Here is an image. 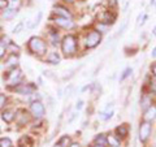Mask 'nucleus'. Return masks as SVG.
<instances>
[{
  "label": "nucleus",
  "instance_id": "1",
  "mask_svg": "<svg viewBox=\"0 0 156 147\" xmlns=\"http://www.w3.org/2000/svg\"><path fill=\"white\" fill-rule=\"evenodd\" d=\"M81 51V43H80V35L74 33H66L62 35L61 43H60V53L66 59H73L78 56Z\"/></svg>",
  "mask_w": 156,
  "mask_h": 147
},
{
  "label": "nucleus",
  "instance_id": "2",
  "mask_svg": "<svg viewBox=\"0 0 156 147\" xmlns=\"http://www.w3.org/2000/svg\"><path fill=\"white\" fill-rule=\"evenodd\" d=\"M26 50L30 55L35 56L37 59H44V56L50 51V46H48L46 38L41 35H33L26 42Z\"/></svg>",
  "mask_w": 156,
  "mask_h": 147
},
{
  "label": "nucleus",
  "instance_id": "3",
  "mask_svg": "<svg viewBox=\"0 0 156 147\" xmlns=\"http://www.w3.org/2000/svg\"><path fill=\"white\" fill-rule=\"evenodd\" d=\"M103 41V34L99 33L98 30H95L94 27L86 30L82 35L80 37V43L83 50H94Z\"/></svg>",
  "mask_w": 156,
  "mask_h": 147
},
{
  "label": "nucleus",
  "instance_id": "4",
  "mask_svg": "<svg viewBox=\"0 0 156 147\" xmlns=\"http://www.w3.org/2000/svg\"><path fill=\"white\" fill-rule=\"evenodd\" d=\"M4 80H5V87L7 90L11 91L13 87H16L21 82L25 81V74H23L22 69L20 66L13 68V69H8L4 72Z\"/></svg>",
  "mask_w": 156,
  "mask_h": 147
},
{
  "label": "nucleus",
  "instance_id": "5",
  "mask_svg": "<svg viewBox=\"0 0 156 147\" xmlns=\"http://www.w3.org/2000/svg\"><path fill=\"white\" fill-rule=\"evenodd\" d=\"M50 21L52 25H55L58 30H64V31H73L77 27V23L73 18H65V17H58L51 14Z\"/></svg>",
  "mask_w": 156,
  "mask_h": 147
},
{
  "label": "nucleus",
  "instance_id": "6",
  "mask_svg": "<svg viewBox=\"0 0 156 147\" xmlns=\"http://www.w3.org/2000/svg\"><path fill=\"white\" fill-rule=\"evenodd\" d=\"M61 39H62V35H61L60 30H58L55 25L50 23V25L47 26V37H46V41L48 43V46L52 47V48L60 47Z\"/></svg>",
  "mask_w": 156,
  "mask_h": 147
},
{
  "label": "nucleus",
  "instance_id": "7",
  "mask_svg": "<svg viewBox=\"0 0 156 147\" xmlns=\"http://www.w3.org/2000/svg\"><path fill=\"white\" fill-rule=\"evenodd\" d=\"M12 92H14V94H18V95H22V96H29L34 94L35 91H38V85L34 82H26L23 81L21 82L20 85H17L16 87H13V89L11 90Z\"/></svg>",
  "mask_w": 156,
  "mask_h": 147
},
{
  "label": "nucleus",
  "instance_id": "8",
  "mask_svg": "<svg viewBox=\"0 0 156 147\" xmlns=\"http://www.w3.org/2000/svg\"><path fill=\"white\" fill-rule=\"evenodd\" d=\"M152 135V122L140 120L139 126H138V139L140 143H147L148 139Z\"/></svg>",
  "mask_w": 156,
  "mask_h": 147
},
{
  "label": "nucleus",
  "instance_id": "9",
  "mask_svg": "<svg viewBox=\"0 0 156 147\" xmlns=\"http://www.w3.org/2000/svg\"><path fill=\"white\" fill-rule=\"evenodd\" d=\"M33 121V117L30 115V111H29V108H23V107H21V108H17L16 109V119H14V122H16V125L18 126V128H25V126L30 125Z\"/></svg>",
  "mask_w": 156,
  "mask_h": 147
},
{
  "label": "nucleus",
  "instance_id": "10",
  "mask_svg": "<svg viewBox=\"0 0 156 147\" xmlns=\"http://www.w3.org/2000/svg\"><path fill=\"white\" fill-rule=\"evenodd\" d=\"M29 111L33 120H43L46 116V106L43 100H35L29 103Z\"/></svg>",
  "mask_w": 156,
  "mask_h": 147
},
{
  "label": "nucleus",
  "instance_id": "11",
  "mask_svg": "<svg viewBox=\"0 0 156 147\" xmlns=\"http://www.w3.org/2000/svg\"><path fill=\"white\" fill-rule=\"evenodd\" d=\"M96 21L107 23V25H115V22L117 21V12L116 11H111V9L104 8L103 11H100L96 14Z\"/></svg>",
  "mask_w": 156,
  "mask_h": 147
},
{
  "label": "nucleus",
  "instance_id": "12",
  "mask_svg": "<svg viewBox=\"0 0 156 147\" xmlns=\"http://www.w3.org/2000/svg\"><path fill=\"white\" fill-rule=\"evenodd\" d=\"M52 14L58 17H65V18H73L74 20V13L70 9V7L65 5L62 3H56L52 7Z\"/></svg>",
  "mask_w": 156,
  "mask_h": 147
},
{
  "label": "nucleus",
  "instance_id": "13",
  "mask_svg": "<svg viewBox=\"0 0 156 147\" xmlns=\"http://www.w3.org/2000/svg\"><path fill=\"white\" fill-rule=\"evenodd\" d=\"M4 66H5V70L20 66V55H17V53H8L4 57Z\"/></svg>",
  "mask_w": 156,
  "mask_h": 147
},
{
  "label": "nucleus",
  "instance_id": "14",
  "mask_svg": "<svg viewBox=\"0 0 156 147\" xmlns=\"http://www.w3.org/2000/svg\"><path fill=\"white\" fill-rule=\"evenodd\" d=\"M16 109L17 108H13V107H7V108H4L2 111V120L5 122V124L8 125H11L14 122V119H16Z\"/></svg>",
  "mask_w": 156,
  "mask_h": 147
},
{
  "label": "nucleus",
  "instance_id": "15",
  "mask_svg": "<svg viewBox=\"0 0 156 147\" xmlns=\"http://www.w3.org/2000/svg\"><path fill=\"white\" fill-rule=\"evenodd\" d=\"M140 120H144L148 122H154L156 120V102H154L148 108H146L142 112V119Z\"/></svg>",
  "mask_w": 156,
  "mask_h": 147
},
{
  "label": "nucleus",
  "instance_id": "16",
  "mask_svg": "<svg viewBox=\"0 0 156 147\" xmlns=\"http://www.w3.org/2000/svg\"><path fill=\"white\" fill-rule=\"evenodd\" d=\"M44 63L50 65H58L61 61V53L57 51H48V53L44 56Z\"/></svg>",
  "mask_w": 156,
  "mask_h": 147
},
{
  "label": "nucleus",
  "instance_id": "17",
  "mask_svg": "<svg viewBox=\"0 0 156 147\" xmlns=\"http://www.w3.org/2000/svg\"><path fill=\"white\" fill-rule=\"evenodd\" d=\"M18 11L20 9L8 7L4 9V11L0 12V17H2V20H4V21H12L13 18H16V16L18 14Z\"/></svg>",
  "mask_w": 156,
  "mask_h": 147
},
{
  "label": "nucleus",
  "instance_id": "18",
  "mask_svg": "<svg viewBox=\"0 0 156 147\" xmlns=\"http://www.w3.org/2000/svg\"><path fill=\"white\" fill-rule=\"evenodd\" d=\"M113 133L116 135H119L121 139H125V138H128V137H129L130 126H129V124H126V122H124V124H120L119 126H116V128H115Z\"/></svg>",
  "mask_w": 156,
  "mask_h": 147
},
{
  "label": "nucleus",
  "instance_id": "19",
  "mask_svg": "<svg viewBox=\"0 0 156 147\" xmlns=\"http://www.w3.org/2000/svg\"><path fill=\"white\" fill-rule=\"evenodd\" d=\"M121 139L119 135L115 133H108L107 134V146L109 147H121Z\"/></svg>",
  "mask_w": 156,
  "mask_h": 147
},
{
  "label": "nucleus",
  "instance_id": "20",
  "mask_svg": "<svg viewBox=\"0 0 156 147\" xmlns=\"http://www.w3.org/2000/svg\"><path fill=\"white\" fill-rule=\"evenodd\" d=\"M144 85H146L147 90L151 92V94H152L154 96H156V77H152L151 74H148Z\"/></svg>",
  "mask_w": 156,
  "mask_h": 147
},
{
  "label": "nucleus",
  "instance_id": "21",
  "mask_svg": "<svg viewBox=\"0 0 156 147\" xmlns=\"http://www.w3.org/2000/svg\"><path fill=\"white\" fill-rule=\"evenodd\" d=\"M92 27H94L95 30H98L99 33H101V34L104 35V34H107V33H109V31H111V27H112V26L107 25V23H103V22L95 21V22H94V25H92Z\"/></svg>",
  "mask_w": 156,
  "mask_h": 147
},
{
  "label": "nucleus",
  "instance_id": "22",
  "mask_svg": "<svg viewBox=\"0 0 156 147\" xmlns=\"http://www.w3.org/2000/svg\"><path fill=\"white\" fill-rule=\"evenodd\" d=\"M101 91H103V89H101L100 82L95 81V82L91 83V90H90V92L92 94V96H94V98L100 96V95H101Z\"/></svg>",
  "mask_w": 156,
  "mask_h": 147
},
{
  "label": "nucleus",
  "instance_id": "23",
  "mask_svg": "<svg viewBox=\"0 0 156 147\" xmlns=\"http://www.w3.org/2000/svg\"><path fill=\"white\" fill-rule=\"evenodd\" d=\"M33 138L30 135H22L18 139V147H33Z\"/></svg>",
  "mask_w": 156,
  "mask_h": 147
},
{
  "label": "nucleus",
  "instance_id": "24",
  "mask_svg": "<svg viewBox=\"0 0 156 147\" xmlns=\"http://www.w3.org/2000/svg\"><path fill=\"white\" fill-rule=\"evenodd\" d=\"M72 142H73L72 137H70L69 134H64V135H61L60 138H58L57 143L60 145L61 147H69V146H70V143H72Z\"/></svg>",
  "mask_w": 156,
  "mask_h": 147
},
{
  "label": "nucleus",
  "instance_id": "25",
  "mask_svg": "<svg viewBox=\"0 0 156 147\" xmlns=\"http://www.w3.org/2000/svg\"><path fill=\"white\" fill-rule=\"evenodd\" d=\"M113 115H115V111L113 109H109V111H101V112H99V119L101 120V121H109L112 117H113Z\"/></svg>",
  "mask_w": 156,
  "mask_h": 147
},
{
  "label": "nucleus",
  "instance_id": "26",
  "mask_svg": "<svg viewBox=\"0 0 156 147\" xmlns=\"http://www.w3.org/2000/svg\"><path fill=\"white\" fill-rule=\"evenodd\" d=\"M7 52H8V53H17V55H20V52H21V47H20L16 42L12 41V42L7 46Z\"/></svg>",
  "mask_w": 156,
  "mask_h": 147
},
{
  "label": "nucleus",
  "instance_id": "27",
  "mask_svg": "<svg viewBox=\"0 0 156 147\" xmlns=\"http://www.w3.org/2000/svg\"><path fill=\"white\" fill-rule=\"evenodd\" d=\"M9 106V96L4 92H0V112Z\"/></svg>",
  "mask_w": 156,
  "mask_h": 147
},
{
  "label": "nucleus",
  "instance_id": "28",
  "mask_svg": "<svg viewBox=\"0 0 156 147\" xmlns=\"http://www.w3.org/2000/svg\"><path fill=\"white\" fill-rule=\"evenodd\" d=\"M92 143H98V145L107 146V134H105V133H99V134H96Z\"/></svg>",
  "mask_w": 156,
  "mask_h": 147
},
{
  "label": "nucleus",
  "instance_id": "29",
  "mask_svg": "<svg viewBox=\"0 0 156 147\" xmlns=\"http://www.w3.org/2000/svg\"><path fill=\"white\" fill-rule=\"evenodd\" d=\"M103 5L107 9H111V11H116L119 8V0H104Z\"/></svg>",
  "mask_w": 156,
  "mask_h": 147
},
{
  "label": "nucleus",
  "instance_id": "30",
  "mask_svg": "<svg viewBox=\"0 0 156 147\" xmlns=\"http://www.w3.org/2000/svg\"><path fill=\"white\" fill-rule=\"evenodd\" d=\"M131 73H133V68H130V66L125 68L124 72L121 73V76H120V82H124L125 80H128V78L131 76Z\"/></svg>",
  "mask_w": 156,
  "mask_h": 147
},
{
  "label": "nucleus",
  "instance_id": "31",
  "mask_svg": "<svg viewBox=\"0 0 156 147\" xmlns=\"http://www.w3.org/2000/svg\"><path fill=\"white\" fill-rule=\"evenodd\" d=\"M0 147H13V142L9 137H2L0 138Z\"/></svg>",
  "mask_w": 156,
  "mask_h": 147
},
{
  "label": "nucleus",
  "instance_id": "32",
  "mask_svg": "<svg viewBox=\"0 0 156 147\" xmlns=\"http://www.w3.org/2000/svg\"><path fill=\"white\" fill-rule=\"evenodd\" d=\"M35 100H43V95H42L39 91H35L34 94H31V95L27 96V102H29V103L35 102Z\"/></svg>",
  "mask_w": 156,
  "mask_h": 147
},
{
  "label": "nucleus",
  "instance_id": "33",
  "mask_svg": "<svg viewBox=\"0 0 156 147\" xmlns=\"http://www.w3.org/2000/svg\"><path fill=\"white\" fill-rule=\"evenodd\" d=\"M23 27H25V23H23V21H20L17 25L12 29V33L13 34H20V33L23 30Z\"/></svg>",
  "mask_w": 156,
  "mask_h": 147
},
{
  "label": "nucleus",
  "instance_id": "34",
  "mask_svg": "<svg viewBox=\"0 0 156 147\" xmlns=\"http://www.w3.org/2000/svg\"><path fill=\"white\" fill-rule=\"evenodd\" d=\"M0 42H2V43H3V45H4V46H5V47H7V46L9 45V43H11V42H12V39H11V38H9V37L7 35V34H3V35H0Z\"/></svg>",
  "mask_w": 156,
  "mask_h": 147
},
{
  "label": "nucleus",
  "instance_id": "35",
  "mask_svg": "<svg viewBox=\"0 0 156 147\" xmlns=\"http://www.w3.org/2000/svg\"><path fill=\"white\" fill-rule=\"evenodd\" d=\"M128 27V21H124L122 22V25H121V27L119 29V31H117V34L115 35V38H117V37H120V35H122L124 34V31H125V29Z\"/></svg>",
  "mask_w": 156,
  "mask_h": 147
},
{
  "label": "nucleus",
  "instance_id": "36",
  "mask_svg": "<svg viewBox=\"0 0 156 147\" xmlns=\"http://www.w3.org/2000/svg\"><path fill=\"white\" fill-rule=\"evenodd\" d=\"M8 55V52H7V47L3 45L2 42H0V59H4Z\"/></svg>",
  "mask_w": 156,
  "mask_h": 147
},
{
  "label": "nucleus",
  "instance_id": "37",
  "mask_svg": "<svg viewBox=\"0 0 156 147\" xmlns=\"http://www.w3.org/2000/svg\"><path fill=\"white\" fill-rule=\"evenodd\" d=\"M42 17H43V13L42 12H38V16L35 17V21L33 22V25H31V29H34V27H37L38 25H39V22H41V20H42Z\"/></svg>",
  "mask_w": 156,
  "mask_h": 147
},
{
  "label": "nucleus",
  "instance_id": "38",
  "mask_svg": "<svg viewBox=\"0 0 156 147\" xmlns=\"http://www.w3.org/2000/svg\"><path fill=\"white\" fill-rule=\"evenodd\" d=\"M83 106H85V102L82 100V99H80V100H77L76 106H74V108H76V111H78V112H80L82 108H83Z\"/></svg>",
  "mask_w": 156,
  "mask_h": 147
},
{
  "label": "nucleus",
  "instance_id": "39",
  "mask_svg": "<svg viewBox=\"0 0 156 147\" xmlns=\"http://www.w3.org/2000/svg\"><path fill=\"white\" fill-rule=\"evenodd\" d=\"M73 90H74V86H73L72 83H70V85H68V87H66V89L64 90L65 95H66V96H70V95H73Z\"/></svg>",
  "mask_w": 156,
  "mask_h": 147
},
{
  "label": "nucleus",
  "instance_id": "40",
  "mask_svg": "<svg viewBox=\"0 0 156 147\" xmlns=\"http://www.w3.org/2000/svg\"><path fill=\"white\" fill-rule=\"evenodd\" d=\"M43 77L51 78V80H55L56 78V76L53 74V72H51V70H43Z\"/></svg>",
  "mask_w": 156,
  "mask_h": 147
},
{
  "label": "nucleus",
  "instance_id": "41",
  "mask_svg": "<svg viewBox=\"0 0 156 147\" xmlns=\"http://www.w3.org/2000/svg\"><path fill=\"white\" fill-rule=\"evenodd\" d=\"M9 7V0H0V12Z\"/></svg>",
  "mask_w": 156,
  "mask_h": 147
},
{
  "label": "nucleus",
  "instance_id": "42",
  "mask_svg": "<svg viewBox=\"0 0 156 147\" xmlns=\"http://www.w3.org/2000/svg\"><path fill=\"white\" fill-rule=\"evenodd\" d=\"M150 74L152 77H156V61H154L152 64L150 65Z\"/></svg>",
  "mask_w": 156,
  "mask_h": 147
},
{
  "label": "nucleus",
  "instance_id": "43",
  "mask_svg": "<svg viewBox=\"0 0 156 147\" xmlns=\"http://www.w3.org/2000/svg\"><path fill=\"white\" fill-rule=\"evenodd\" d=\"M77 117H78V111H76V112H72V113H70V117H69V119H68V124H72V122L74 121V120L77 119Z\"/></svg>",
  "mask_w": 156,
  "mask_h": 147
},
{
  "label": "nucleus",
  "instance_id": "44",
  "mask_svg": "<svg viewBox=\"0 0 156 147\" xmlns=\"http://www.w3.org/2000/svg\"><path fill=\"white\" fill-rule=\"evenodd\" d=\"M78 2V0H60V3L62 4H65V5L68 7H70V5H74V4Z\"/></svg>",
  "mask_w": 156,
  "mask_h": 147
},
{
  "label": "nucleus",
  "instance_id": "45",
  "mask_svg": "<svg viewBox=\"0 0 156 147\" xmlns=\"http://www.w3.org/2000/svg\"><path fill=\"white\" fill-rule=\"evenodd\" d=\"M47 99H48V107H50V109H53L55 108V99L52 96H47Z\"/></svg>",
  "mask_w": 156,
  "mask_h": 147
},
{
  "label": "nucleus",
  "instance_id": "46",
  "mask_svg": "<svg viewBox=\"0 0 156 147\" xmlns=\"http://www.w3.org/2000/svg\"><path fill=\"white\" fill-rule=\"evenodd\" d=\"M90 90H91V83H87L86 86H83V87H82V89H81V92H82V94H83V92H86V91H90Z\"/></svg>",
  "mask_w": 156,
  "mask_h": 147
},
{
  "label": "nucleus",
  "instance_id": "47",
  "mask_svg": "<svg viewBox=\"0 0 156 147\" xmlns=\"http://www.w3.org/2000/svg\"><path fill=\"white\" fill-rule=\"evenodd\" d=\"M69 147H82V146H81L80 142H74V141H73L72 143H70V146H69Z\"/></svg>",
  "mask_w": 156,
  "mask_h": 147
},
{
  "label": "nucleus",
  "instance_id": "48",
  "mask_svg": "<svg viewBox=\"0 0 156 147\" xmlns=\"http://www.w3.org/2000/svg\"><path fill=\"white\" fill-rule=\"evenodd\" d=\"M62 95H64V90H62V89H58V90H57V98H62Z\"/></svg>",
  "mask_w": 156,
  "mask_h": 147
},
{
  "label": "nucleus",
  "instance_id": "49",
  "mask_svg": "<svg viewBox=\"0 0 156 147\" xmlns=\"http://www.w3.org/2000/svg\"><path fill=\"white\" fill-rule=\"evenodd\" d=\"M151 57L152 59H156V47L152 48V51H151Z\"/></svg>",
  "mask_w": 156,
  "mask_h": 147
},
{
  "label": "nucleus",
  "instance_id": "50",
  "mask_svg": "<svg viewBox=\"0 0 156 147\" xmlns=\"http://www.w3.org/2000/svg\"><path fill=\"white\" fill-rule=\"evenodd\" d=\"M90 147H107V146H103V145H98V143H92Z\"/></svg>",
  "mask_w": 156,
  "mask_h": 147
},
{
  "label": "nucleus",
  "instance_id": "51",
  "mask_svg": "<svg viewBox=\"0 0 156 147\" xmlns=\"http://www.w3.org/2000/svg\"><path fill=\"white\" fill-rule=\"evenodd\" d=\"M152 35H154V37H156V26L152 29Z\"/></svg>",
  "mask_w": 156,
  "mask_h": 147
},
{
  "label": "nucleus",
  "instance_id": "52",
  "mask_svg": "<svg viewBox=\"0 0 156 147\" xmlns=\"http://www.w3.org/2000/svg\"><path fill=\"white\" fill-rule=\"evenodd\" d=\"M52 147H61V146H60V145H58V143H56L55 146H52Z\"/></svg>",
  "mask_w": 156,
  "mask_h": 147
},
{
  "label": "nucleus",
  "instance_id": "53",
  "mask_svg": "<svg viewBox=\"0 0 156 147\" xmlns=\"http://www.w3.org/2000/svg\"><path fill=\"white\" fill-rule=\"evenodd\" d=\"M155 7H156V3H155Z\"/></svg>",
  "mask_w": 156,
  "mask_h": 147
},
{
  "label": "nucleus",
  "instance_id": "54",
  "mask_svg": "<svg viewBox=\"0 0 156 147\" xmlns=\"http://www.w3.org/2000/svg\"><path fill=\"white\" fill-rule=\"evenodd\" d=\"M152 147H155V146H152Z\"/></svg>",
  "mask_w": 156,
  "mask_h": 147
},
{
  "label": "nucleus",
  "instance_id": "55",
  "mask_svg": "<svg viewBox=\"0 0 156 147\" xmlns=\"http://www.w3.org/2000/svg\"><path fill=\"white\" fill-rule=\"evenodd\" d=\"M17 147H18V146H17Z\"/></svg>",
  "mask_w": 156,
  "mask_h": 147
}]
</instances>
